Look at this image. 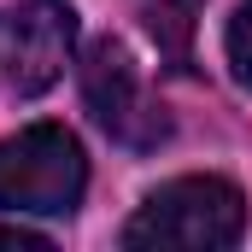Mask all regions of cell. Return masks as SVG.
<instances>
[{"mask_svg":"<svg viewBox=\"0 0 252 252\" xmlns=\"http://www.w3.org/2000/svg\"><path fill=\"white\" fill-rule=\"evenodd\" d=\"M76 47V12L59 0H24L0 12V82L12 94L53 88Z\"/></svg>","mask_w":252,"mask_h":252,"instance_id":"4","label":"cell"},{"mask_svg":"<svg viewBox=\"0 0 252 252\" xmlns=\"http://www.w3.org/2000/svg\"><path fill=\"white\" fill-rule=\"evenodd\" d=\"M247 229V199L223 176H176L129 217L124 247H235Z\"/></svg>","mask_w":252,"mask_h":252,"instance_id":"1","label":"cell"},{"mask_svg":"<svg viewBox=\"0 0 252 252\" xmlns=\"http://www.w3.org/2000/svg\"><path fill=\"white\" fill-rule=\"evenodd\" d=\"M82 100H88L94 124L129 153H153L158 141H170V112L147 94L129 47L112 35H100L82 59Z\"/></svg>","mask_w":252,"mask_h":252,"instance_id":"3","label":"cell"},{"mask_svg":"<svg viewBox=\"0 0 252 252\" xmlns=\"http://www.w3.org/2000/svg\"><path fill=\"white\" fill-rule=\"evenodd\" d=\"M229 64H235V76L252 88V0H241V12L229 18Z\"/></svg>","mask_w":252,"mask_h":252,"instance_id":"6","label":"cell"},{"mask_svg":"<svg viewBox=\"0 0 252 252\" xmlns=\"http://www.w3.org/2000/svg\"><path fill=\"white\" fill-rule=\"evenodd\" d=\"M0 247H47V241L30 235V229H0Z\"/></svg>","mask_w":252,"mask_h":252,"instance_id":"7","label":"cell"},{"mask_svg":"<svg viewBox=\"0 0 252 252\" xmlns=\"http://www.w3.org/2000/svg\"><path fill=\"white\" fill-rule=\"evenodd\" d=\"M82 188H88V158L70 129L35 124L0 141V211L64 217V211H76Z\"/></svg>","mask_w":252,"mask_h":252,"instance_id":"2","label":"cell"},{"mask_svg":"<svg viewBox=\"0 0 252 252\" xmlns=\"http://www.w3.org/2000/svg\"><path fill=\"white\" fill-rule=\"evenodd\" d=\"M193 12H199V0H147V24L176 70L193 64Z\"/></svg>","mask_w":252,"mask_h":252,"instance_id":"5","label":"cell"}]
</instances>
